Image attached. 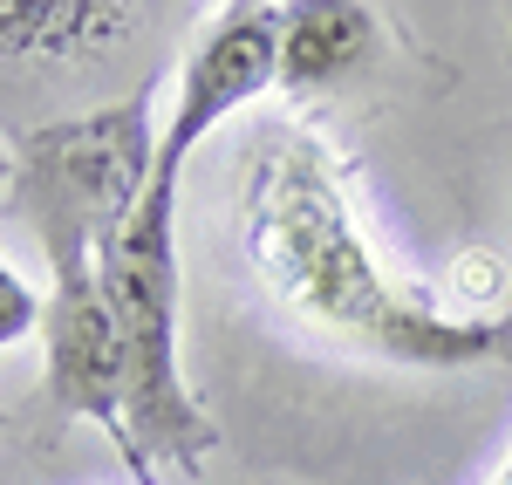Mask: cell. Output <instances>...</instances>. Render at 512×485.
<instances>
[{"label":"cell","instance_id":"cell-1","mask_svg":"<svg viewBox=\"0 0 512 485\" xmlns=\"http://www.w3.org/2000/svg\"><path fill=\"white\" fill-rule=\"evenodd\" d=\"M246 267L294 322L403 369L512 363V315H451L396 281L355 219L342 171L315 130H267L239 185Z\"/></svg>","mask_w":512,"mask_h":485},{"label":"cell","instance_id":"cell-2","mask_svg":"<svg viewBox=\"0 0 512 485\" xmlns=\"http://www.w3.org/2000/svg\"><path fill=\"white\" fill-rule=\"evenodd\" d=\"M96 287L123 342V397H130V438L144 458V479L158 485V465L198 472L212 451V417L198 410L178 363V178L158 171L144 205L103 240Z\"/></svg>","mask_w":512,"mask_h":485},{"label":"cell","instance_id":"cell-3","mask_svg":"<svg viewBox=\"0 0 512 485\" xmlns=\"http://www.w3.org/2000/svg\"><path fill=\"white\" fill-rule=\"evenodd\" d=\"M158 144L164 130L151 117V96L41 123L7 144V212L28 219L48 267L96 260L103 240L158 185Z\"/></svg>","mask_w":512,"mask_h":485},{"label":"cell","instance_id":"cell-4","mask_svg":"<svg viewBox=\"0 0 512 485\" xmlns=\"http://www.w3.org/2000/svg\"><path fill=\"white\" fill-rule=\"evenodd\" d=\"M48 308H41V376H48V397L89 417L110 445L123 451V465L144 479V458L130 438V397H123V342L110 322V301L96 287V260H69V267H48Z\"/></svg>","mask_w":512,"mask_h":485},{"label":"cell","instance_id":"cell-5","mask_svg":"<svg viewBox=\"0 0 512 485\" xmlns=\"http://www.w3.org/2000/svg\"><path fill=\"white\" fill-rule=\"evenodd\" d=\"M280 41H287V7L233 0L212 14V28L198 35V48L178 69V103H171V123H164L158 144L164 178H185V158H192L198 137L280 82Z\"/></svg>","mask_w":512,"mask_h":485},{"label":"cell","instance_id":"cell-6","mask_svg":"<svg viewBox=\"0 0 512 485\" xmlns=\"http://www.w3.org/2000/svg\"><path fill=\"white\" fill-rule=\"evenodd\" d=\"M376 14L349 0H308L287 7V41H280V89H335L355 62L369 55Z\"/></svg>","mask_w":512,"mask_h":485},{"label":"cell","instance_id":"cell-7","mask_svg":"<svg viewBox=\"0 0 512 485\" xmlns=\"http://www.w3.org/2000/svg\"><path fill=\"white\" fill-rule=\"evenodd\" d=\"M0 28H7V55H82L96 41L130 35L137 7H103V0H7Z\"/></svg>","mask_w":512,"mask_h":485},{"label":"cell","instance_id":"cell-8","mask_svg":"<svg viewBox=\"0 0 512 485\" xmlns=\"http://www.w3.org/2000/svg\"><path fill=\"white\" fill-rule=\"evenodd\" d=\"M0 301H7V315H0V342H21L28 328L41 335V308H48V301L21 294V274H14V267H0Z\"/></svg>","mask_w":512,"mask_h":485},{"label":"cell","instance_id":"cell-9","mask_svg":"<svg viewBox=\"0 0 512 485\" xmlns=\"http://www.w3.org/2000/svg\"><path fill=\"white\" fill-rule=\"evenodd\" d=\"M492 485H512V458H506V472H499V479H492Z\"/></svg>","mask_w":512,"mask_h":485}]
</instances>
